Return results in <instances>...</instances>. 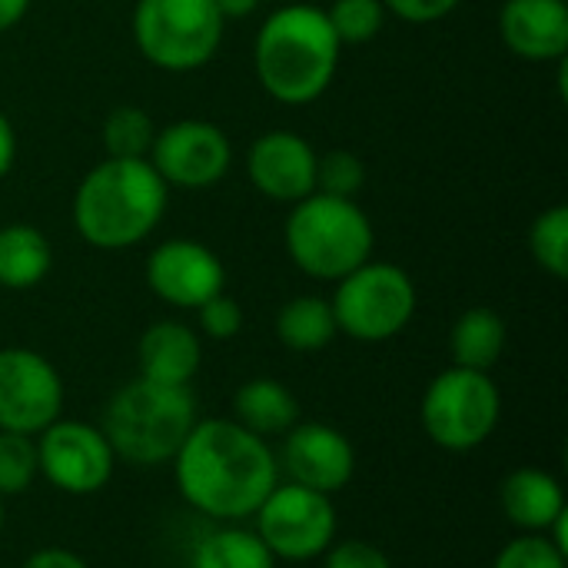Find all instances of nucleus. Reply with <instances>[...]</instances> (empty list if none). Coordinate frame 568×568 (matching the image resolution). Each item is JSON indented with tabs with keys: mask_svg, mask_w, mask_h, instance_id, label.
<instances>
[{
	"mask_svg": "<svg viewBox=\"0 0 568 568\" xmlns=\"http://www.w3.org/2000/svg\"><path fill=\"white\" fill-rule=\"evenodd\" d=\"M173 479L183 503L200 516L243 523L276 489L280 463L270 439L236 419H196L173 456Z\"/></svg>",
	"mask_w": 568,
	"mask_h": 568,
	"instance_id": "obj_1",
	"label": "nucleus"
},
{
	"mask_svg": "<svg viewBox=\"0 0 568 568\" xmlns=\"http://www.w3.org/2000/svg\"><path fill=\"white\" fill-rule=\"evenodd\" d=\"M343 43L323 7L310 0L276 7L253 43V70L260 87L286 106L316 103L336 80Z\"/></svg>",
	"mask_w": 568,
	"mask_h": 568,
	"instance_id": "obj_2",
	"label": "nucleus"
},
{
	"mask_svg": "<svg viewBox=\"0 0 568 568\" xmlns=\"http://www.w3.org/2000/svg\"><path fill=\"white\" fill-rule=\"evenodd\" d=\"M170 186L150 160L103 156L83 173L73 193V230L93 250H133L160 226Z\"/></svg>",
	"mask_w": 568,
	"mask_h": 568,
	"instance_id": "obj_3",
	"label": "nucleus"
},
{
	"mask_svg": "<svg viewBox=\"0 0 568 568\" xmlns=\"http://www.w3.org/2000/svg\"><path fill=\"white\" fill-rule=\"evenodd\" d=\"M193 426H196L193 389L163 386L143 376H133L110 396L100 423L113 456L143 469L173 463Z\"/></svg>",
	"mask_w": 568,
	"mask_h": 568,
	"instance_id": "obj_4",
	"label": "nucleus"
},
{
	"mask_svg": "<svg viewBox=\"0 0 568 568\" xmlns=\"http://www.w3.org/2000/svg\"><path fill=\"white\" fill-rule=\"evenodd\" d=\"M283 243L303 276L336 283L373 260L376 230L356 200L310 193L306 200L290 206Z\"/></svg>",
	"mask_w": 568,
	"mask_h": 568,
	"instance_id": "obj_5",
	"label": "nucleus"
},
{
	"mask_svg": "<svg viewBox=\"0 0 568 568\" xmlns=\"http://www.w3.org/2000/svg\"><path fill=\"white\" fill-rule=\"evenodd\" d=\"M130 30L146 63L193 73L220 53L226 20L213 0H136Z\"/></svg>",
	"mask_w": 568,
	"mask_h": 568,
	"instance_id": "obj_6",
	"label": "nucleus"
},
{
	"mask_svg": "<svg viewBox=\"0 0 568 568\" xmlns=\"http://www.w3.org/2000/svg\"><path fill=\"white\" fill-rule=\"evenodd\" d=\"M336 329L356 343L396 339L416 316L419 293L413 276L386 260H366L343 280L329 296Z\"/></svg>",
	"mask_w": 568,
	"mask_h": 568,
	"instance_id": "obj_7",
	"label": "nucleus"
},
{
	"mask_svg": "<svg viewBox=\"0 0 568 568\" xmlns=\"http://www.w3.org/2000/svg\"><path fill=\"white\" fill-rule=\"evenodd\" d=\"M503 419V393L489 373L449 366L429 379L419 423L446 453H473L486 446Z\"/></svg>",
	"mask_w": 568,
	"mask_h": 568,
	"instance_id": "obj_8",
	"label": "nucleus"
},
{
	"mask_svg": "<svg viewBox=\"0 0 568 568\" xmlns=\"http://www.w3.org/2000/svg\"><path fill=\"white\" fill-rule=\"evenodd\" d=\"M256 536L276 562H313L336 542V506L326 493L276 483L256 509Z\"/></svg>",
	"mask_w": 568,
	"mask_h": 568,
	"instance_id": "obj_9",
	"label": "nucleus"
},
{
	"mask_svg": "<svg viewBox=\"0 0 568 568\" xmlns=\"http://www.w3.org/2000/svg\"><path fill=\"white\" fill-rule=\"evenodd\" d=\"M170 190H210L233 166V143L213 120L183 116L156 126L150 156Z\"/></svg>",
	"mask_w": 568,
	"mask_h": 568,
	"instance_id": "obj_10",
	"label": "nucleus"
},
{
	"mask_svg": "<svg viewBox=\"0 0 568 568\" xmlns=\"http://www.w3.org/2000/svg\"><path fill=\"white\" fill-rule=\"evenodd\" d=\"M37 439L40 476L67 496L100 493L116 469V456L100 426L80 419H57Z\"/></svg>",
	"mask_w": 568,
	"mask_h": 568,
	"instance_id": "obj_11",
	"label": "nucleus"
},
{
	"mask_svg": "<svg viewBox=\"0 0 568 568\" xmlns=\"http://www.w3.org/2000/svg\"><path fill=\"white\" fill-rule=\"evenodd\" d=\"M63 413V379L57 366L27 346L0 349V429L40 436Z\"/></svg>",
	"mask_w": 568,
	"mask_h": 568,
	"instance_id": "obj_12",
	"label": "nucleus"
},
{
	"mask_svg": "<svg viewBox=\"0 0 568 568\" xmlns=\"http://www.w3.org/2000/svg\"><path fill=\"white\" fill-rule=\"evenodd\" d=\"M146 286L160 303L173 310H196L226 290V266L206 243L173 236L150 250Z\"/></svg>",
	"mask_w": 568,
	"mask_h": 568,
	"instance_id": "obj_13",
	"label": "nucleus"
},
{
	"mask_svg": "<svg viewBox=\"0 0 568 568\" xmlns=\"http://www.w3.org/2000/svg\"><path fill=\"white\" fill-rule=\"evenodd\" d=\"M316 150L293 130H266L246 150V176L253 190L273 203H300L316 193Z\"/></svg>",
	"mask_w": 568,
	"mask_h": 568,
	"instance_id": "obj_14",
	"label": "nucleus"
},
{
	"mask_svg": "<svg viewBox=\"0 0 568 568\" xmlns=\"http://www.w3.org/2000/svg\"><path fill=\"white\" fill-rule=\"evenodd\" d=\"M283 469L290 483L316 493H339L356 476V449L346 433L329 423H296L283 436Z\"/></svg>",
	"mask_w": 568,
	"mask_h": 568,
	"instance_id": "obj_15",
	"label": "nucleus"
},
{
	"mask_svg": "<svg viewBox=\"0 0 568 568\" xmlns=\"http://www.w3.org/2000/svg\"><path fill=\"white\" fill-rule=\"evenodd\" d=\"M506 50L529 63H559L568 53L566 0H506L499 10Z\"/></svg>",
	"mask_w": 568,
	"mask_h": 568,
	"instance_id": "obj_16",
	"label": "nucleus"
},
{
	"mask_svg": "<svg viewBox=\"0 0 568 568\" xmlns=\"http://www.w3.org/2000/svg\"><path fill=\"white\" fill-rule=\"evenodd\" d=\"M203 363V339L180 320H160L136 343V376L163 386H190Z\"/></svg>",
	"mask_w": 568,
	"mask_h": 568,
	"instance_id": "obj_17",
	"label": "nucleus"
},
{
	"mask_svg": "<svg viewBox=\"0 0 568 568\" xmlns=\"http://www.w3.org/2000/svg\"><path fill=\"white\" fill-rule=\"evenodd\" d=\"M499 506L506 519L523 532H549L568 513L562 483L546 469H516L499 486Z\"/></svg>",
	"mask_w": 568,
	"mask_h": 568,
	"instance_id": "obj_18",
	"label": "nucleus"
},
{
	"mask_svg": "<svg viewBox=\"0 0 568 568\" xmlns=\"http://www.w3.org/2000/svg\"><path fill=\"white\" fill-rule=\"evenodd\" d=\"M233 419L263 439L286 436L300 423V399L293 396V389L286 383L270 379V376H256L236 389Z\"/></svg>",
	"mask_w": 568,
	"mask_h": 568,
	"instance_id": "obj_19",
	"label": "nucleus"
},
{
	"mask_svg": "<svg viewBox=\"0 0 568 568\" xmlns=\"http://www.w3.org/2000/svg\"><path fill=\"white\" fill-rule=\"evenodd\" d=\"M53 266V246L33 223L0 226V286L10 293L33 290Z\"/></svg>",
	"mask_w": 568,
	"mask_h": 568,
	"instance_id": "obj_20",
	"label": "nucleus"
},
{
	"mask_svg": "<svg viewBox=\"0 0 568 568\" xmlns=\"http://www.w3.org/2000/svg\"><path fill=\"white\" fill-rule=\"evenodd\" d=\"M506 339H509L506 320L489 306H473L453 323V333H449L453 366L489 373L503 359Z\"/></svg>",
	"mask_w": 568,
	"mask_h": 568,
	"instance_id": "obj_21",
	"label": "nucleus"
},
{
	"mask_svg": "<svg viewBox=\"0 0 568 568\" xmlns=\"http://www.w3.org/2000/svg\"><path fill=\"white\" fill-rule=\"evenodd\" d=\"M276 336L293 353L326 349L339 336L329 300L316 296V293H303V296L286 300L276 313Z\"/></svg>",
	"mask_w": 568,
	"mask_h": 568,
	"instance_id": "obj_22",
	"label": "nucleus"
},
{
	"mask_svg": "<svg viewBox=\"0 0 568 568\" xmlns=\"http://www.w3.org/2000/svg\"><path fill=\"white\" fill-rule=\"evenodd\" d=\"M193 568H276V559L253 529L226 523L196 542Z\"/></svg>",
	"mask_w": 568,
	"mask_h": 568,
	"instance_id": "obj_23",
	"label": "nucleus"
},
{
	"mask_svg": "<svg viewBox=\"0 0 568 568\" xmlns=\"http://www.w3.org/2000/svg\"><path fill=\"white\" fill-rule=\"evenodd\" d=\"M156 136V123L146 110L123 103L103 120V150L113 160H146Z\"/></svg>",
	"mask_w": 568,
	"mask_h": 568,
	"instance_id": "obj_24",
	"label": "nucleus"
},
{
	"mask_svg": "<svg viewBox=\"0 0 568 568\" xmlns=\"http://www.w3.org/2000/svg\"><path fill=\"white\" fill-rule=\"evenodd\" d=\"M529 253L542 273L552 280L568 276V206H546L529 226Z\"/></svg>",
	"mask_w": 568,
	"mask_h": 568,
	"instance_id": "obj_25",
	"label": "nucleus"
},
{
	"mask_svg": "<svg viewBox=\"0 0 568 568\" xmlns=\"http://www.w3.org/2000/svg\"><path fill=\"white\" fill-rule=\"evenodd\" d=\"M40 476L37 466V439L23 433H3L0 429V496H20L33 486Z\"/></svg>",
	"mask_w": 568,
	"mask_h": 568,
	"instance_id": "obj_26",
	"label": "nucleus"
},
{
	"mask_svg": "<svg viewBox=\"0 0 568 568\" xmlns=\"http://www.w3.org/2000/svg\"><path fill=\"white\" fill-rule=\"evenodd\" d=\"M326 17L343 47L369 43L373 37H379V30L386 23V7H383V0H333Z\"/></svg>",
	"mask_w": 568,
	"mask_h": 568,
	"instance_id": "obj_27",
	"label": "nucleus"
},
{
	"mask_svg": "<svg viewBox=\"0 0 568 568\" xmlns=\"http://www.w3.org/2000/svg\"><path fill=\"white\" fill-rule=\"evenodd\" d=\"M363 186H366V163L359 153L336 146L316 156V193L356 200Z\"/></svg>",
	"mask_w": 568,
	"mask_h": 568,
	"instance_id": "obj_28",
	"label": "nucleus"
},
{
	"mask_svg": "<svg viewBox=\"0 0 568 568\" xmlns=\"http://www.w3.org/2000/svg\"><path fill=\"white\" fill-rule=\"evenodd\" d=\"M493 568H568V552H562L546 532H523L499 549Z\"/></svg>",
	"mask_w": 568,
	"mask_h": 568,
	"instance_id": "obj_29",
	"label": "nucleus"
},
{
	"mask_svg": "<svg viewBox=\"0 0 568 568\" xmlns=\"http://www.w3.org/2000/svg\"><path fill=\"white\" fill-rule=\"evenodd\" d=\"M196 313V326L206 339H216V343H226L233 336H240L243 329V306L223 290L216 296H210L203 306L193 310Z\"/></svg>",
	"mask_w": 568,
	"mask_h": 568,
	"instance_id": "obj_30",
	"label": "nucleus"
},
{
	"mask_svg": "<svg viewBox=\"0 0 568 568\" xmlns=\"http://www.w3.org/2000/svg\"><path fill=\"white\" fill-rule=\"evenodd\" d=\"M320 559H323V568H393L389 556L366 539L333 542Z\"/></svg>",
	"mask_w": 568,
	"mask_h": 568,
	"instance_id": "obj_31",
	"label": "nucleus"
},
{
	"mask_svg": "<svg viewBox=\"0 0 568 568\" xmlns=\"http://www.w3.org/2000/svg\"><path fill=\"white\" fill-rule=\"evenodd\" d=\"M463 0H383L386 13L406 20V23H436L443 17H449Z\"/></svg>",
	"mask_w": 568,
	"mask_h": 568,
	"instance_id": "obj_32",
	"label": "nucleus"
},
{
	"mask_svg": "<svg viewBox=\"0 0 568 568\" xmlns=\"http://www.w3.org/2000/svg\"><path fill=\"white\" fill-rule=\"evenodd\" d=\"M20 568H90V566H87L77 552H70V549L47 546V549H37L33 556H27Z\"/></svg>",
	"mask_w": 568,
	"mask_h": 568,
	"instance_id": "obj_33",
	"label": "nucleus"
},
{
	"mask_svg": "<svg viewBox=\"0 0 568 568\" xmlns=\"http://www.w3.org/2000/svg\"><path fill=\"white\" fill-rule=\"evenodd\" d=\"M13 163H17V130L10 116L0 110V180L13 170Z\"/></svg>",
	"mask_w": 568,
	"mask_h": 568,
	"instance_id": "obj_34",
	"label": "nucleus"
},
{
	"mask_svg": "<svg viewBox=\"0 0 568 568\" xmlns=\"http://www.w3.org/2000/svg\"><path fill=\"white\" fill-rule=\"evenodd\" d=\"M33 0H0V33L13 30L27 13H30Z\"/></svg>",
	"mask_w": 568,
	"mask_h": 568,
	"instance_id": "obj_35",
	"label": "nucleus"
},
{
	"mask_svg": "<svg viewBox=\"0 0 568 568\" xmlns=\"http://www.w3.org/2000/svg\"><path fill=\"white\" fill-rule=\"evenodd\" d=\"M216 10L223 13V20H240V17H250L260 10L263 0H213Z\"/></svg>",
	"mask_w": 568,
	"mask_h": 568,
	"instance_id": "obj_36",
	"label": "nucleus"
},
{
	"mask_svg": "<svg viewBox=\"0 0 568 568\" xmlns=\"http://www.w3.org/2000/svg\"><path fill=\"white\" fill-rule=\"evenodd\" d=\"M3 526H7V499L0 496V536H3Z\"/></svg>",
	"mask_w": 568,
	"mask_h": 568,
	"instance_id": "obj_37",
	"label": "nucleus"
},
{
	"mask_svg": "<svg viewBox=\"0 0 568 568\" xmlns=\"http://www.w3.org/2000/svg\"><path fill=\"white\" fill-rule=\"evenodd\" d=\"M283 3H296V0H283Z\"/></svg>",
	"mask_w": 568,
	"mask_h": 568,
	"instance_id": "obj_38",
	"label": "nucleus"
}]
</instances>
